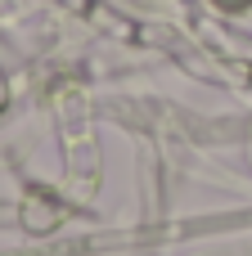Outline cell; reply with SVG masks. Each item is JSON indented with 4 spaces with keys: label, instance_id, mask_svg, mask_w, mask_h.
<instances>
[{
    "label": "cell",
    "instance_id": "6da1fadb",
    "mask_svg": "<svg viewBox=\"0 0 252 256\" xmlns=\"http://www.w3.org/2000/svg\"><path fill=\"white\" fill-rule=\"evenodd\" d=\"M216 4H221V9H248L252 0H216Z\"/></svg>",
    "mask_w": 252,
    "mask_h": 256
}]
</instances>
